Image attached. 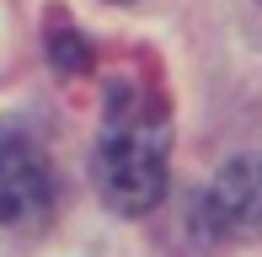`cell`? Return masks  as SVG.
I'll list each match as a JSON object with an SVG mask.
<instances>
[{"mask_svg": "<svg viewBox=\"0 0 262 257\" xmlns=\"http://www.w3.org/2000/svg\"><path fill=\"white\" fill-rule=\"evenodd\" d=\"M171 113L145 80H118L107 91L97 134V188L118 215H150L166 193Z\"/></svg>", "mask_w": 262, "mask_h": 257, "instance_id": "6da1fadb", "label": "cell"}, {"mask_svg": "<svg viewBox=\"0 0 262 257\" xmlns=\"http://www.w3.org/2000/svg\"><path fill=\"white\" fill-rule=\"evenodd\" d=\"M59 204L54 156L27 123H0V225L38 230Z\"/></svg>", "mask_w": 262, "mask_h": 257, "instance_id": "7a4b0ae2", "label": "cell"}, {"mask_svg": "<svg viewBox=\"0 0 262 257\" xmlns=\"http://www.w3.org/2000/svg\"><path fill=\"white\" fill-rule=\"evenodd\" d=\"M214 230L241 241H262V156H235L209 188Z\"/></svg>", "mask_w": 262, "mask_h": 257, "instance_id": "3957f363", "label": "cell"}]
</instances>
